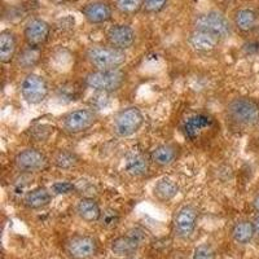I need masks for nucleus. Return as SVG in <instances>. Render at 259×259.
I'll list each match as a JSON object with an SVG mask.
<instances>
[{
    "instance_id": "nucleus-1",
    "label": "nucleus",
    "mask_w": 259,
    "mask_h": 259,
    "mask_svg": "<svg viewBox=\"0 0 259 259\" xmlns=\"http://www.w3.org/2000/svg\"><path fill=\"white\" fill-rule=\"evenodd\" d=\"M85 56L95 70H112L119 69L126 62L127 55L124 51L108 46L95 45L87 50Z\"/></svg>"
},
{
    "instance_id": "nucleus-2",
    "label": "nucleus",
    "mask_w": 259,
    "mask_h": 259,
    "mask_svg": "<svg viewBox=\"0 0 259 259\" xmlns=\"http://www.w3.org/2000/svg\"><path fill=\"white\" fill-rule=\"evenodd\" d=\"M227 117L236 126L254 127L259 123V105L247 97H237L227 105Z\"/></svg>"
},
{
    "instance_id": "nucleus-3",
    "label": "nucleus",
    "mask_w": 259,
    "mask_h": 259,
    "mask_svg": "<svg viewBox=\"0 0 259 259\" xmlns=\"http://www.w3.org/2000/svg\"><path fill=\"white\" fill-rule=\"evenodd\" d=\"M126 80V74L121 69L94 70L84 77V84L96 92L112 94L118 91Z\"/></svg>"
},
{
    "instance_id": "nucleus-4",
    "label": "nucleus",
    "mask_w": 259,
    "mask_h": 259,
    "mask_svg": "<svg viewBox=\"0 0 259 259\" xmlns=\"http://www.w3.org/2000/svg\"><path fill=\"white\" fill-rule=\"evenodd\" d=\"M194 30L207 31L219 39L230 38L232 34V26L228 18L218 11H209V12L200 13L196 16L193 21Z\"/></svg>"
},
{
    "instance_id": "nucleus-5",
    "label": "nucleus",
    "mask_w": 259,
    "mask_h": 259,
    "mask_svg": "<svg viewBox=\"0 0 259 259\" xmlns=\"http://www.w3.org/2000/svg\"><path fill=\"white\" fill-rule=\"evenodd\" d=\"M144 123V115L138 106H127L119 110L113 121V131L118 138L126 139L135 135Z\"/></svg>"
},
{
    "instance_id": "nucleus-6",
    "label": "nucleus",
    "mask_w": 259,
    "mask_h": 259,
    "mask_svg": "<svg viewBox=\"0 0 259 259\" xmlns=\"http://www.w3.org/2000/svg\"><path fill=\"white\" fill-rule=\"evenodd\" d=\"M97 113L91 108H79L71 110L62 118V128L70 135L89 131L97 122Z\"/></svg>"
},
{
    "instance_id": "nucleus-7",
    "label": "nucleus",
    "mask_w": 259,
    "mask_h": 259,
    "mask_svg": "<svg viewBox=\"0 0 259 259\" xmlns=\"http://www.w3.org/2000/svg\"><path fill=\"white\" fill-rule=\"evenodd\" d=\"M21 96L30 105H39L47 99L50 87L45 78L35 73L27 74L21 83Z\"/></svg>"
},
{
    "instance_id": "nucleus-8",
    "label": "nucleus",
    "mask_w": 259,
    "mask_h": 259,
    "mask_svg": "<svg viewBox=\"0 0 259 259\" xmlns=\"http://www.w3.org/2000/svg\"><path fill=\"white\" fill-rule=\"evenodd\" d=\"M144 240V232L138 228H133L123 236L114 239L110 245L113 254L121 258H133L134 254L138 251L140 242Z\"/></svg>"
},
{
    "instance_id": "nucleus-9",
    "label": "nucleus",
    "mask_w": 259,
    "mask_h": 259,
    "mask_svg": "<svg viewBox=\"0 0 259 259\" xmlns=\"http://www.w3.org/2000/svg\"><path fill=\"white\" fill-rule=\"evenodd\" d=\"M198 210L193 205H184L174 217V232L179 239H188L196 230Z\"/></svg>"
},
{
    "instance_id": "nucleus-10",
    "label": "nucleus",
    "mask_w": 259,
    "mask_h": 259,
    "mask_svg": "<svg viewBox=\"0 0 259 259\" xmlns=\"http://www.w3.org/2000/svg\"><path fill=\"white\" fill-rule=\"evenodd\" d=\"M15 165L18 170L24 172H38L47 167L48 159L40 150L35 148H26L15 157Z\"/></svg>"
},
{
    "instance_id": "nucleus-11",
    "label": "nucleus",
    "mask_w": 259,
    "mask_h": 259,
    "mask_svg": "<svg viewBox=\"0 0 259 259\" xmlns=\"http://www.w3.org/2000/svg\"><path fill=\"white\" fill-rule=\"evenodd\" d=\"M66 251L73 259H90L97 251L96 240L91 236H74L68 241Z\"/></svg>"
},
{
    "instance_id": "nucleus-12",
    "label": "nucleus",
    "mask_w": 259,
    "mask_h": 259,
    "mask_svg": "<svg viewBox=\"0 0 259 259\" xmlns=\"http://www.w3.org/2000/svg\"><path fill=\"white\" fill-rule=\"evenodd\" d=\"M50 32L51 27L47 21L41 18H31L25 25L24 38L30 47H40L47 41Z\"/></svg>"
},
{
    "instance_id": "nucleus-13",
    "label": "nucleus",
    "mask_w": 259,
    "mask_h": 259,
    "mask_svg": "<svg viewBox=\"0 0 259 259\" xmlns=\"http://www.w3.org/2000/svg\"><path fill=\"white\" fill-rule=\"evenodd\" d=\"M106 38H108V41H109V45L112 46V47L126 51L134 46L136 39V34L130 25L117 24L113 25V26L108 30V32H106Z\"/></svg>"
},
{
    "instance_id": "nucleus-14",
    "label": "nucleus",
    "mask_w": 259,
    "mask_h": 259,
    "mask_svg": "<svg viewBox=\"0 0 259 259\" xmlns=\"http://www.w3.org/2000/svg\"><path fill=\"white\" fill-rule=\"evenodd\" d=\"M82 15L85 20L89 21L90 24L99 25L105 24V22L112 20L113 11L112 7L106 2L96 0V2H91V3L85 4L83 7Z\"/></svg>"
},
{
    "instance_id": "nucleus-15",
    "label": "nucleus",
    "mask_w": 259,
    "mask_h": 259,
    "mask_svg": "<svg viewBox=\"0 0 259 259\" xmlns=\"http://www.w3.org/2000/svg\"><path fill=\"white\" fill-rule=\"evenodd\" d=\"M150 158L140 150H131L123 159V166L127 174L131 177H144L149 172Z\"/></svg>"
},
{
    "instance_id": "nucleus-16",
    "label": "nucleus",
    "mask_w": 259,
    "mask_h": 259,
    "mask_svg": "<svg viewBox=\"0 0 259 259\" xmlns=\"http://www.w3.org/2000/svg\"><path fill=\"white\" fill-rule=\"evenodd\" d=\"M219 40L221 39L218 36L212 35L207 31H202V30H194L189 34L188 36V45L196 52L207 53L214 51L218 47Z\"/></svg>"
},
{
    "instance_id": "nucleus-17",
    "label": "nucleus",
    "mask_w": 259,
    "mask_h": 259,
    "mask_svg": "<svg viewBox=\"0 0 259 259\" xmlns=\"http://www.w3.org/2000/svg\"><path fill=\"white\" fill-rule=\"evenodd\" d=\"M212 124V119L206 114H194L188 117L183 123V133L188 139H196Z\"/></svg>"
},
{
    "instance_id": "nucleus-18",
    "label": "nucleus",
    "mask_w": 259,
    "mask_h": 259,
    "mask_svg": "<svg viewBox=\"0 0 259 259\" xmlns=\"http://www.w3.org/2000/svg\"><path fill=\"white\" fill-rule=\"evenodd\" d=\"M178 156H179V150L175 145L161 144L150 152L149 158L159 167H166L172 165L178 159Z\"/></svg>"
},
{
    "instance_id": "nucleus-19",
    "label": "nucleus",
    "mask_w": 259,
    "mask_h": 259,
    "mask_svg": "<svg viewBox=\"0 0 259 259\" xmlns=\"http://www.w3.org/2000/svg\"><path fill=\"white\" fill-rule=\"evenodd\" d=\"M75 211H77L78 217L83 222H87V223H94V222L100 221L101 212H103L97 201L91 197L80 198L77 203Z\"/></svg>"
},
{
    "instance_id": "nucleus-20",
    "label": "nucleus",
    "mask_w": 259,
    "mask_h": 259,
    "mask_svg": "<svg viewBox=\"0 0 259 259\" xmlns=\"http://www.w3.org/2000/svg\"><path fill=\"white\" fill-rule=\"evenodd\" d=\"M52 201V193L45 187H38L27 192L24 197V205L27 209L38 210L48 206Z\"/></svg>"
},
{
    "instance_id": "nucleus-21",
    "label": "nucleus",
    "mask_w": 259,
    "mask_h": 259,
    "mask_svg": "<svg viewBox=\"0 0 259 259\" xmlns=\"http://www.w3.org/2000/svg\"><path fill=\"white\" fill-rule=\"evenodd\" d=\"M17 51V38L11 30H3L0 32V61L3 64L12 62Z\"/></svg>"
},
{
    "instance_id": "nucleus-22",
    "label": "nucleus",
    "mask_w": 259,
    "mask_h": 259,
    "mask_svg": "<svg viewBox=\"0 0 259 259\" xmlns=\"http://www.w3.org/2000/svg\"><path fill=\"white\" fill-rule=\"evenodd\" d=\"M178 193H179V186L175 180L170 179V178H162L154 184V197L161 202L172 200Z\"/></svg>"
},
{
    "instance_id": "nucleus-23",
    "label": "nucleus",
    "mask_w": 259,
    "mask_h": 259,
    "mask_svg": "<svg viewBox=\"0 0 259 259\" xmlns=\"http://www.w3.org/2000/svg\"><path fill=\"white\" fill-rule=\"evenodd\" d=\"M232 239L235 242L240 245H246L253 240L254 235H255V227H254V222L250 221H240L235 223L232 227Z\"/></svg>"
},
{
    "instance_id": "nucleus-24",
    "label": "nucleus",
    "mask_w": 259,
    "mask_h": 259,
    "mask_svg": "<svg viewBox=\"0 0 259 259\" xmlns=\"http://www.w3.org/2000/svg\"><path fill=\"white\" fill-rule=\"evenodd\" d=\"M256 24V15L253 9H240L235 16L236 27L241 31H250Z\"/></svg>"
},
{
    "instance_id": "nucleus-25",
    "label": "nucleus",
    "mask_w": 259,
    "mask_h": 259,
    "mask_svg": "<svg viewBox=\"0 0 259 259\" xmlns=\"http://www.w3.org/2000/svg\"><path fill=\"white\" fill-rule=\"evenodd\" d=\"M40 59V50L39 47H27L18 55L17 64L22 69H29L35 66Z\"/></svg>"
},
{
    "instance_id": "nucleus-26",
    "label": "nucleus",
    "mask_w": 259,
    "mask_h": 259,
    "mask_svg": "<svg viewBox=\"0 0 259 259\" xmlns=\"http://www.w3.org/2000/svg\"><path fill=\"white\" fill-rule=\"evenodd\" d=\"M78 161H79V158H78L77 154L65 149L57 152L55 158H53L55 166L61 168V170H70V168L75 167L78 165Z\"/></svg>"
},
{
    "instance_id": "nucleus-27",
    "label": "nucleus",
    "mask_w": 259,
    "mask_h": 259,
    "mask_svg": "<svg viewBox=\"0 0 259 259\" xmlns=\"http://www.w3.org/2000/svg\"><path fill=\"white\" fill-rule=\"evenodd\" d=\"M144 0H115V7L124 15H134L142 8Z\"/></svg>"
},
{
    "instance_id": "nucleus-28",
    "label": "nucleus",
    "mask_w": 259,
    "mask_h": 259,
    "mask_svg": "<svg viewBox=\"0 0 259 259\" xmlns=\"http://www.w3.org/2000/svg\"><path fill=\"white\" fill-rule=\"evenodd\" d=\"M119 214H118L117 210H113V209H106L101 212V217H100V221L99 223L104 227V228H114L118 223H119Z\"/></svg>"
},
{
    "instance_id": "nucleus-29",
    "label": "nucleus",
    "mask_w": 259,
    "mask_h": 259,
    "mask_svg": "<svg viewBox=\"0 0 259 259\" xmlns=\"http://www.w3.org/2000/svg\"><path fill=\"white\" fill-rule=\"evenodd\" d=\"M192 259H215L214 247L210 244H201L198 245L193 251Z\"/></svg>"
},
{
    "instance_id": "nucleus-30",
    "label": "nucleus",
    "mask_w": 259,
    "mask_h": 259,
    "mask_svg": "<svg viewBox=\"0 0 259 259\" xmlns=\"http://www.w3.org/2000/svg\"><path fill=\"white\" fill-rule=\"evenodd\" d=\"M167 0H144L143 8L147 13H158L165 8Z\"/></svg>"
},
{
    "instance_id": "nucleus-31",
    "label": "nucleus",
    "mask_w": 259,
    "mask_h": 259,
    "mask_svg": "<svg viewBox=\"0 0 259 259\" xmlns=\"http://www.w3.org/2000/svg\"><path fill=\"white\" fill-rule=\"evenodd\" d=\"M51 191L55 194H69L75 191V187L70 182H56L55 184H52Z\"/></svg>"
},
{
    "instance_id": "nucleus-32",
    "label": "nucleus",
    "mask_w": 259,
    "mask_h": 259,
    "mask_svg": "<svg viewBox=\"0 0 259 259\" xmlns=\"http://www.w3.org/2000/svg\"><path fill=\"white\" fill-rule=\"evenodd\" d=\"M245 48H246L249 53L259 52V43L258 41H255V43H249L247 46H245Z\"/></svg>"
},
{
    "instance_id": "nucleus-33",
    "label": "nucleus",
    "mask_w": 259,
    "mask_h": 259,
    "mask_svg": "<svg viewBox=\"0 0 259 259\" xmlns=\"http://www.w3.org/2000/svg\"><path fill=\"white\" fill-rule=\"evenodd\" d=\"M253 207L256 212H259V196H256L253 201Z\"/></svg>"
},
{
    "instance_id": "nucleus-34",
    "label": "nucleus",
    "mask_w": 259,
    "mask_h": 259,
    "mask_svg": "<svg viewBox=\"0 0 259 259\" xmlns=\"http://www.w3.org/2000/svg\"><path fill=\"white\" fill-rule=\"evenodd\" d=\"M254 227H255V233L259 236V215L255 218V221H254Z\"/></svg>"
},
{
    "instance_id": "nucleus-35",
    "label": "nucleus",
    "mask_w": 259,
    "mask_h": 259,
    "mask_svg": "<svg viewBox=\"0 0 259 259\" xmlns=\"http://www.w3.org/2000/svg\"><path fill=\"white\" fill-rule=\"evenodd\" d=\"M127 259H138V258H127Z\"/></svg>"
}]
</instances>
